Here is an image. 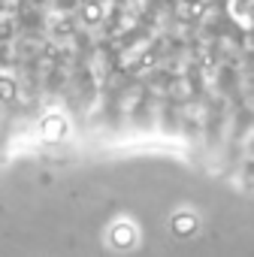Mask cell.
Instances as JSON below:
<instances>
[{
	"label": "cell",
	"instance_id": "obj_3",
	"mask_svg": "<svg viewBox=\"0 0 254 257\" xmlns=\"http://www.w3.org/2000/svg\"><path fill=\"white\" fill-rule=\"evenodd\" d=\"M170 227H173L176 236H194L197 233V218H194V212H176L170 218Z\"/></svg>",
	"mask_w": 254,
	"mask_h": 257
},
{
	"label": "cell",
	"instance_id": "obj_5",
	"mask_svg": "<svg viewBox=\"0 0 254 257\" xmlns=\"http://www.w3.org/2000/svg\"><path fill=\"white\" fill-rule=\"evenodd\" d=\"M82 19H85L88 25H97V22L103 19V7L91 0V4H85V10H82Z\"/></svg>",
	"mask_w": 254,
	"mask_h": 257
},
{
	"label": "cell",
	"instance_id": "obj_4",
	"mask_svg": "<svg viewBox=\"0 0 254 257\" xmlns=\"http://www.w3.org/2000/svg\"><path fill=\"white\" fill-rule=\"evenodd\" d=\"M16 94H19V82H16V76L0 73V103L16 100Z\"/></svg>",
	"mask_w": 254,
	"mask_h": 257
},
{
	"label": "cell",
	"instance_id": "obj_2",
	"mask_svg": "<svg viewBox=\"0 0 254 257\" xmlns=\"http://www.w3.org/2000/svg\"><path fill=\"white\" fill-rule=\"evenodd\" d=\"M137 227L131 224V221H115L112 227H109V242H112V248H121V251H127V248H134L137 245Z\"/></svg>",
	"mask_w": 254,
	"mask_h": 257
},
{
	"label": "cell",
	"instance_id": "obj_1",
	"mask_svg": "<svg viewBox=\"0 0 254 257\" xmlns=\"http://www.w3.org/2000/svg\"><path fill=\"white\" fill-rule=\"evenodd\" d=\"M67 134H70V121L64 115H46L40 121V137L46 143H61V140H67Z\"/></svg>",
	"mask_w": 254,
	"mask_h": 257
}]
</instances>
